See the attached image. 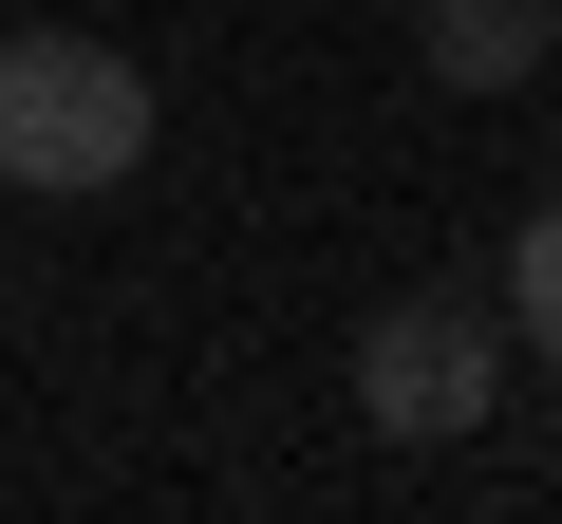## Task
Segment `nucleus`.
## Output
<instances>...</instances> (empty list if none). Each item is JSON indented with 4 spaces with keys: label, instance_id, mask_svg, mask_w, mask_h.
Here are the masks:
<instances>
[{
    "label": "nucleus",
    "instance_id": "f257e3e1",
    "mask_svg": "<svg viewBox=\"0 0 562 524\" xmlns=\"http://www.w3.org/2000/svg\"><path fill=\"white\" fill-rule=\"evenodd\" d=\"M150 169V76L113 57V38H0V187H132Z\"/></svg>",
    "mask_w": 562,
    "mask_h": 524
},
{
    "label": "nucleus",
    "instance_id": "f03ea898",
    "mask_svg": "<svg viewBox=\"0 0 562 524\" xmlns=\"http://www.w3.org/2000/svg\"><path fill=\"white\" fill-rule=\"evenodd\" d=\"M487 394H506V300H469V282H431V300H375V338H357V412H375L394 449H450V431H487Z\"/></svg>",
    "mask_w": 562,
    "mask_h": 524
},
{
    "label": "nucleus",
    "instance_id": "7ed1b4c3",
    "mask_svg": "<svg viewBox=\"0 0 562 524\" xmlns=\"http://www.w3.org/2000/svg\"><path fill=\"white\" fill-rule=\"evenodd\" d=\"M543 38H562V0H431V94H525Z\"/></svg>",
    "mask_w": 562,
    "mask_h": 524
},
{
    "label": "nucleus",
    "instance_id": "20e7f679",
    "mask_svg": "<svg viewBox=\"0 0 562 524\" xmlns=\"http://www.w3.org/2000/svg\"><path fill=\"white\" fill-rule=\"evenodd\" d=\"M487 300H506V319H525V338L562 356V187L525 206V243H506V282H487Z\"/></svg>",
    "mask_w": 562,
    "mask_h": 524
}]
</instances>
